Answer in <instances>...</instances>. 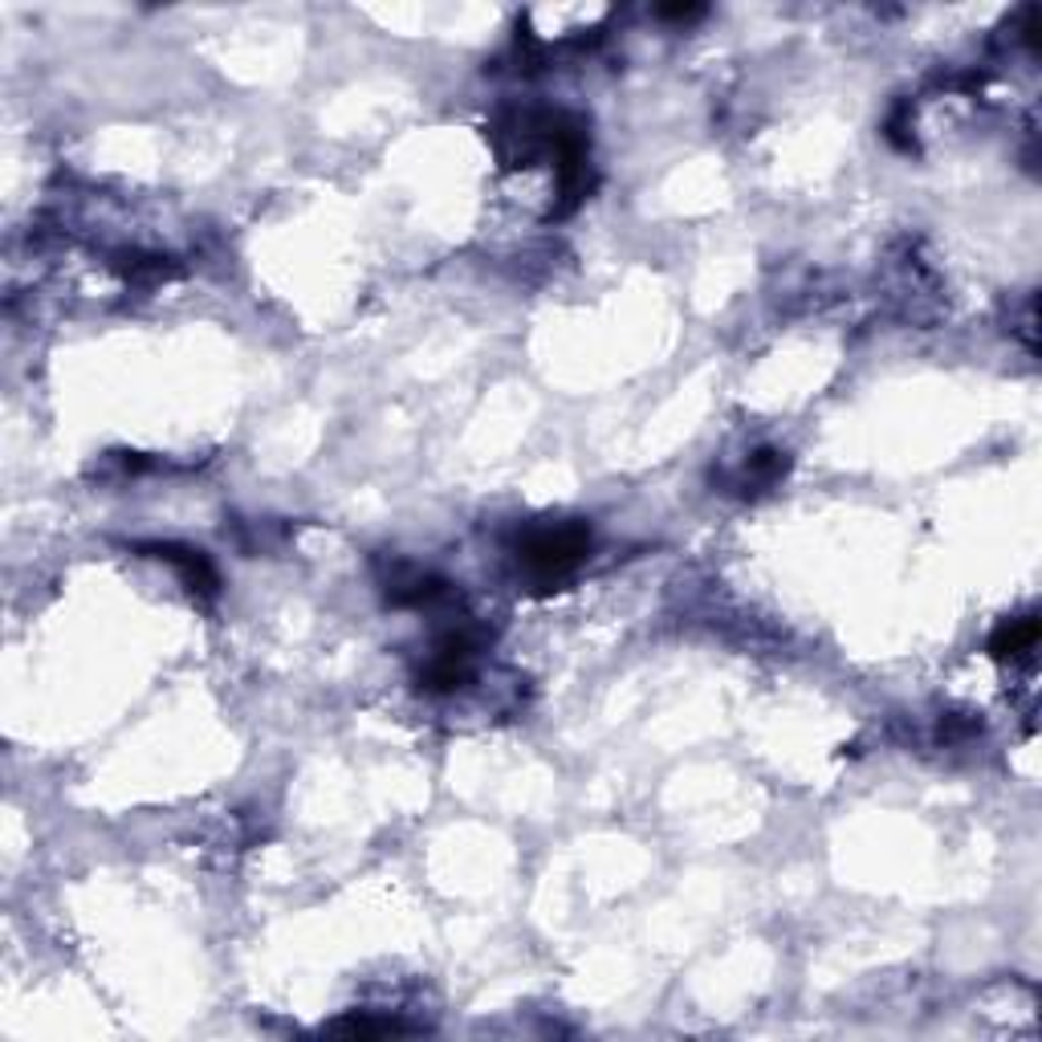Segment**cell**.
<instances>
[{
	"label": "cell",
	"mask_w": 1042,
	"mask_h": 1042,
	"mask_svg": "<svg viewBox=\"0 0 1042 1042\" xmlns=\"http://www.w3.org/2000/svg\"><path fill=\"white\" fill-rule=\"evenodd\" d=\"M591 550V529L587 526H554V529H534L517 542V559L526 562L529 575L538 578H562L566 571H575L578 562Z\"/></svg>",
	"instance_id": "obj_1"
},
{
	"label": "cell",
	"mask_w": 1042,
	"mask_h": 1042,
	"mask_svg": "<svg viewBox=\"0 0 1042 1042\" xmlns=\"http://www.w3.org/2000/svg\"><path fill=\"white\" fill-rule=\"evenodd\" d=\"M143 550H151L156 559L172 562L175 571L184 575L187 591L217 594V571H212V562L204 559L200 550H187V545H175V542H156V545H143Z\"/></svg>",
	"instance_id": "obj_2"
},
{
	"label": "cell",
	"mask_w": 1042,
	"mask_h": 1042,
	"mask_svg": "<svg viewBox=\"0 0 1042 1042\" xmlns=\"http://www.w3.org/2000/svg\"><path fill=\"white\" fill-rule=\"evenodd\" d=\"M1034 639H1039V623L1034 620H1010L1002 623L994 632V639H990V652L997 655V660H1014V655H1022L1034 648Z\"/></svg>",
	"instance_id": "obj_3"
},
{
	"label": "cell",
	"mask_w": 1042,
	"mask_h": 1042,
	"mask_svg": "<svg viewBox=\"0 0 1042 1042\" xmlns=\"http://www.w3.org/2000/svg\"><path fill=\"white\" fill-rule=\"evenodd\" d=\"M330 1034H404V1022H371V1018H363V1014H355V1018H339V1022H330Z\"/></svg>",
	"instance_id": "obj_4"
},
{
	"label": "cell",
	"mask_w": 1042,
	"mask_h": 1042,
	"mask_svg": "<svg viewBox=\"0 0 1042 1042\" xmlns=\"http://www.w3.org/2000/svg\"><path fill=\"white\" fill-rule=\"evenodd\" d=\"M700 13H704L700 4H672V9H660V16H669V21H697Z\"/></svg>",
	"instance_id": "obj_5"
}]
</instances>
